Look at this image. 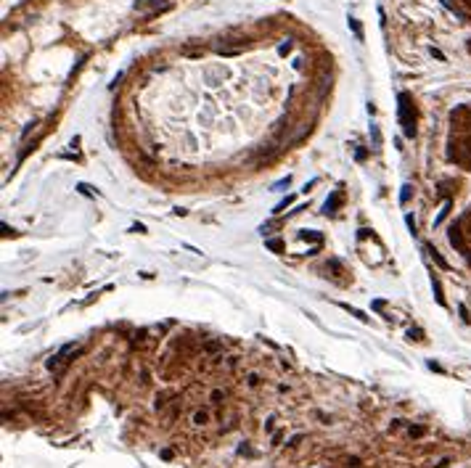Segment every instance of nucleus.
<instances>
[{
	"label": "nucleus",
	"instance_id": "obj_12",
	"mask_svg": "<svg viewBox=\"0 0 471 468\" xmlns=\"http://www.w3.org/2000/svg\"><path fill=\"white\" fill-rule=\"evenodd\" d=\"M347 21H350V29H352V32H355V37H358V40H363V29H360V21L355 19V16H350V19H347Z\"/></svg>",
	"mask_w": 471,
	"mask_h": 468
},
{
	"label": "nucleus",
	"instance_id": "obj_19",
	"mask_svg": "<svg viewBox=\"0 0 471 468\" xmlns=\"http://www.w3.org/2000/svg\"><path fill=\"white\" fill-rule=\"evenodd\" d=\"M77 190H80V193H85V196H93V188L85 186V183H80V186H77Z\"/></svg>",
	"mask_w": 471,
	"mask_h": 468
},
{
	"label": "nucleus",
	"instance_id": "obj_3",
	"mask_svg": "<svg viewBox=\"0 0 471 468\" xmlns=\"http://www.w3.org/2000/svg\"><path fill=\"white\" fill-rule=\"evenodd\" d=\"M339 206H342V190H334V193H331V198L323 204V214H336Z\"/></svg>",
	"mask_w": 471,
	"mask_h": 468
},
{
	"label": "nucleus",
	"instance_id": "obj_2",
	"mask_svg": "<svg viewBox=\"0 0 471 468\" xmlns=\"http://www.w3.org/2000/svg\"><path fill=\"white\" fill-rule=\"evenodd\" d=\"M447 238H450V243H453V246L458 249L461 254H463V257H466L469 262H471V251H469V246H466V243H463V235H461V228H458V225H453L450 230H447Z\"/></svg>",
	"mask_w": 471,
	"mask_h": 468
},
{
	"label": "nucleus",
	"instance_id": "obj_25",
	"mask_svg": "<svg viewBox=\"0 0 471 468\" xmlns=\"http://www.w3.org/2000/svg\"><path fill=\"white\" fill-rule=\"evenodd\" d=\"M445 466H450V458H439L434 463V468H445Z\"/></svg>",
	"mask_w": 471,
	"mask_h": 468
},
{
	"label": "nucleus",
	"instance_id": "obj_27",
	"mask_svg": "<svg viewBox=\"0 0 471 468\" xmlns=\"http://www.w3.org/2000/svg\"><path fill=\"white\" fill-rule=\"evenodd\" d=\"M149 3H151V0H135V8H146Z\"/></svg>",
	"mask_w": 471,
	"mask_h": 468
},
{
	"label": "nucleus",
	"instance_id": "obj_13",
	"mask_svg": "<svg viewBox=\"0 0 471 468\" xmlns=\"http://www.w3.org/2000/svg\"><path fill=\"white\" fill-rule=\"evenodd\" d=\"M411 190H413L411 186H403V193H400V204H403V206L408 204V198H411Z\"/></svg>",
	"mask_w": 471,
	"mask_h": 468
},
{
	"label": "nucleus",
	"instance_id": "obj_23",
	"mask_svg": "<svg viewBox=\"0 0 471 468\" xmlns=\"http://www.w3.org/2000/svg\"><path fill=\"white\" fill-rule=\"evenodd\" d=\"M302 439H305V436H302V434H297V436H291V439H289V447H297V444H299V442H302Z\"/></svg>",
	"mask_w": 471,
	"mask_h": 468
},
{
	"label": "nucleus",
	"instance_id": "obj_11",
	"mask_svg": "<svg viewBox=\"0 0 471 468\" xmlns=\"http://www.w3.org/2000/svg\"><path fill=\"white\" fill-rule=\"evenodd\" d=\"M291 204H294V196H286L283 201H278V204L273 206V214H281V212L286 209V206H291Z\"/></svg>",
	"mask_w": 471,
	"mask_h": 468
},
{
	"label": "nucleus",
	"instance_id": "obj_14",
	"mask_svg": "<svg viewBox=\"0 0 471 468\" xmlns=\"http://www.w3.org/2000/svg\"><path fill=\"white\" fill-rule=\"evenodd\" d=\"M278 53H281V56H286V53H291V40H283L281 45H278Z\"/></svg>",
	"mask_w": 471,
	"mask_h": 468
},
{
	"label": "nucleus",
	"instance_id": "obj_28",
	"mask_svg": "<svg viewBox=\"0 0 471 468\" xmlns=\"http://www.w3.org/2000/svg\"><path fill=\"white\" fill-rule=\"evenodd\" d=\"M222 397H225V394H222L220 389H217V392H212V400H214V402H217V400H222Z\"/></svg>",
	"mask_w": 471,
	"mask_h": 468
},
{
	"label": "nucleus",
	"instance_id": "obj_18",
	"mask_svg": "<svg viewBox=\"0 0 471 468\" xmlns=\"http://www.w3.org/2000/svg\"><path fill=\"white\" fill-rule=\"evenodd\" d=\"M194 423H196V426H204V423H207V413H196V416H194Z\"/></svg>",
	"mask_w": 471,
	"mask_h": 468
},
{
	"label": "nucleus",
	"instance_id": "obj_24",
	"mask_svg": "<svg viewBox=\"0 0 471 468\" xmlns=\"http://www.w3.org/2000/svg\"><path fill=\"white\" fill-rule=\"evenodd\" d=\"M246 383H249V386H257V383H260V378H257V375H254V373H249V375H246Z\"/></svg>",
	"mask_w": 471,
	"mask_h": 468
},
{
	"label": "nucleus",
	"instance_id": "obj_10",
	"mask_svg": "<svg viewBox=\"0 0 471 468\" xmlns=\"http://www.w3.org/2000/svg\"><path fill=\"white\" fill-rule=\"evenodd\" d=\"M265 246H267L270 251H275V254H283V241H278V238H267Z\"/></svg>",
	"mask_w": 471,
	"mask_h": 468
},
{
	"label": "nucleus",
	"instance_id": "obj_6",
	"mask_svg": "<svg viewBox=\"0 0 471 468\" xmlns=\"http://www.w3.org/2000/svg\"><path fill=\"white\" fill-rule=\"evenodd\" d=\"M339 307H342V310H347V312H350V315H355V318H358L360 320V323H368V315H366V312H363V310H358V307H352V304H344V302H339Z\"/></svg>",
	"mask_w": 471,
	"mask_h": 468
},
{
	"label": "nucleus",
	"instance_id": "obj_26",
	"mask_svg": "<svg viewBox=\"0 0 471 468\" xmlns=\"http://www.w3.org/2000/svg\"><path fill=\"white\" fill-rule=\"evenodd\" d=\"M421 434H423L421 426H411V436H421Z\"/></svg>",
	"mask_w": 471,
	"mask_h": 468
},
{
	"label": "nucleus",
	"instance_id": "obj_8",
	"mask_svg": "<svg viewBox=\"0 0 471 468\" xmlns=\"http://www.w3.org/2000/svg\"><path fill=\"white\" fill-rule=\"evenodd\" d=\"M426 251H429V257L434 259V262H437L439 267H442V270H450V265H447V259H445L442 254H439V251H437L434 246H426Z\"/></svg>",
	"mask_w": 471,
	"mask_h": 468
},
{
	"label": "nucleus",
	"instance_id": "obj_9",
	"mask_svg": "<svg viewBox=\"0 0 471 468\" xmlns=\"http://www.w3.org/2000/svg\"><path fill=\"white\" fill-rule=\"evenodd\" d=\"M431 291H434V299H437V304H439V307H445L442 286H439V278H434V275H431Z\"/></svg>",
	"mask_w": 471,
	"mask_h": 468
},
{
	"label": "nucleus",
	"instance_id": "obj_29",
	"mask_svg": "<svg viewBox=\"0 0 471 468\" xmlns=\"http://www.w3.org/2000/svg\"><path fill=\"white\" fill-rule=\"evenodd\" d=\"M466 222H469V230H471V212H469V220H466Z\"/></svg>",
	"mask_w": 471,
	"mask_h": 468
},
{
	"label": "nucleus",
	"instance_id": "obj_1",
	"mask_svg": "<svg viewBox=\"0 0 471 468\" xmlns=\"http://www.w3.org/2000/svg\"><path fill=\"white\" fill-rule=\"evenodd\" d=\"M397 119H400V127H403V135L405 138H416V106L411 101L408 93H400L397 95Z\"/></svg>",
	"mask_w": 471,
	"mask_h": 468
},
{
	"label": "nucleus",
	"instance_id": "obj_16",
	"mask_svg": "<svg viewBox=\"0 0 471 468\" xmlns=\"http://www.w3.org/2000/svg\"><path fill=\"white\" fill-rule=\"evenodd\" d=\"M289 183H291V178H289V175H286V178H281V180H278V183H275V186H273V190H281V188H289Z\"/></svg>",
	"mask_w": 471,
	"mask_h": 468
},
{
	"label": "nucleus",
	"instance_id": "obj_15",
	"mask_svg": "<svg viewBox=\"0 0 471 468\" xmlns=\"http://www.w3.org/2000/svg\"><path fill=\"white\" fill-rule=\"evenodd\" d=\"M408 339L411 341H423V331H419V328H416V331H408Z\"/></svg>",
	"mask_w": 471,
	"mask_h": 468
},
{
	"label": "nucleus",
	"instance_id": "obj_22",
	"mask_svg": "<svg viewBox=\"0 0 471 468\" xmlns=\"http://www.w3.org/2000/svg\"><path fill=\"white\" fill-rule=\"evenodd\" d=\"M8 235H16V230H13V228H8V225H5V222H3V238H8Z\"/></svg>",
	"mask_w": 471,
	"mask_h": 468
},
{
	"label": "nucleus",
	"instance_id": "obj_21",
	"mask_svg": "<svg viewBox=\"0 0 471 468\" xmlns=\"http://www.w3.org/2000/svg\"><path fill=\"white\" fill-rule=\"evenodd\" d=\"M429 53H431V56H434V58H439V61H445V53H442V50H437V48H434V45H431V48H429Z\"/></svg>",
	"mask_w": 471,
	"mask_h": 468
},
{
	"label": "nucleus",
	"instance_id": "obj_17",
	"mask_svg": "<svg viewBox=\"0 0 471 468\" xmlns=\"http://www.w3.org/2000/svg\"><path fill=\"white\" fill-rule=\"evenodd\" d=\"M405 222H408V230H411L413 235H419V228H416V220L411 217V214H408V217H405Z\"/></svg>",
	"mask_w": 471,
	"mask_h": 468
},
{
	"label": "nucleus",
	"instance_id": "obj_20",
	"mask_svg": "<svg viewBox=\"0 0 471 468\" xmlns=\"http://www.w3.org/2000/svg\"><path fill=\"white\" fill-rule=\"evenodd\" d=\"M458 312H461V318H463V323H471V318H469V310H466V307H458Z\"/></svg>",
	"mask_w": 471,
	"mask_h": 468
},
{
	"label": "nucleus",
	"instance_id": "obj_7",
	"mask_svg": "<svg viewBox=\"0 0 471 468\" xmlns=\"http://www.w3.org/2000/svg\"><path fill=\"white\" fill-rule=\"evenodd\" d=\"M450 206H453V201H450V198H445V204L442 206H439V212H437V217H434V222H431V225H442V220L447 217V212H450Z\"/></svg>",
	"mask_w": 471,
	"mask_h": 468
},
{
	"label": "nucleus",
	"instance_id": "obj_5",
	"mask_svg": "<svg viewBox=\"0 0 471 468\" xmlns=\"http://www.w3.org/2000/svg\"><path fill=\"white\" fill-rule=\"evenodd\" d=\"M299 238H302V241H310V243H315V246H320V243H323V235L318 233V230H302V233H299Z\"/></svg>",
	"mask_w": 471,
	"mask_h": 468
},
{
	"label": "nucleus",
	"instance_id": "obj_4",
	"mask_svg": "<svg viewBox=\"0 0 471 468\" xmlns=\"http://www.w3.org/2000/svg\"><path fill=\"white\" fill-rule=\"evenodd\" d=\"M442 5H445V8H447V11H450V13H455V16H458V19H463V21H466V19H469V13H466V11H463V8H461V5H458V3H455V0H442Z\"/></svg>",
	"mask_w": 471,
	"mask_h": 468
}]
</instances>
